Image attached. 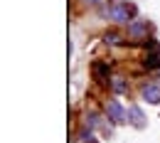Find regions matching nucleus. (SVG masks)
I'll use <instances>...</instances> for the list:
<instances>
[{"mask_svg": "<svg viewBox=\"0 0 160 143\" xmlns=\"http://www.w3.org/2000/svg\"><path fill=\"white\" fill-rule=\"evenodd\" d=\"M131 13H133V8H131L128 3H113L111 8L103 10V15L111 18L113 22H133L131 20Z\"/></svg>", "mask_w": 160, "mask_h": 143, "instance_id": "obj_1", "label": "nucleus"}, {"mask_svg": "<svg viewBox=\"0 0 160 143\" xmlns=\"http://www.w3.org/2000/svg\"><path fill=\"white\" fill-rule=\"evenodd\" d=\"M106 116H108L113 123H126V121H128V111H126L118 101H108V106H106Z\"/></svg>", "mask_w": 160, "mask_h": 143, "instance_id": "obj_2", "label": "nucleus"}, {"mask_svg": "<svg viewBox=\"0 0 160 143\" xmlns=\"http://www.w3.org/2000/svg\"><path fill=\"white\" fill-rule=\"evenodd\" d=\"M140 96L148 104H155V106H158L160 104V86L158 84H145V86L140 89Z\"/></svg>", "mask_w": 160, "mask_h": 143, "instance_id": "obj_3", "label": "nucleus"}, {"mask_svg": "<svg viewBox=\"0 0 160 143\" xmlns=\"http://www.w3.org/2000/svg\"><path fill=\"white\" fill-rule=\"evenodd\" d=\"M145 67H150V69H160V44H158V42L150 44V52L145 54Z\"/></svg>", "mask_w": 160, "mask_h": 143, "instance_id": "obj_4", "label": "nucleus"}, {"mask_svg": "<svg viewBox=\"0 0 160 143\" xmlns=\"http://www.w3.org/2000/svg\"><path fill=\"white\" fill-rule=\"evenodd\" d=\"M128 116H131L128 121L133 123L136 128H145V116H143V111H140L138 106H131V109H128Z\"/></svg>", "mask_w": 160, "mask_h": 143, "instance_id": "obj_5", "label": "nucleus"}, {"mask_svg": "<svg viewBox=\"0 0 160 143\" xmlns=\"http://www.w3.org/2000/svg\"><path fill=\"white\" fill-rule=\"evenodd\" d=\"M128 32L133 37H143V35H148V25L143 20H133V22H128Z\"/></svg>", "mask_w": 160, "mask_h": 143, "instance_id": "obj_6", "label": "nucleus"}, {"mask_svg": "<svg viewBox=\"0 0 160 143\" xmlns=\"http://www.w3.org/2000/svg\"><path fill=\"white\" fill-rule=\"evenodd\" d=\"M113 91H116V94H123V91H126V82H123L121 77L113 79Z\"/></svg>", "mask_w": 160, "mask_h": 143, "instance_id": "obj_7", "label": "nucleus"}, {"mask_svg": "<svg viewBox=\"0 0 160 143\" xmlns=\"http://www.w3.org/2000/svg\"><path fill=\"white\" fill-rule=\"evenodd\" d=\"M103 40H106V44H118L121 37L116 35V32H106V37H103Z\"/></svg>", "mask_w": 160, "mask_h": 143, "instance_id": "obj_8", "label": "nucleus"}, {"mask_svg": "<svg viewBox=\"0 0 160 143\" xmlns=\"http://www.w3.org/2000/svg\"><path fill=\"white\" fill-rule=\"evenodd\" d=\"M94 72H96V77H103V74H106L108 69H106L103 64H96V67H94Z\"/></svg>", "mask_w": 160, "mask_h": 143, "instance_id": "obj_9", "label": "nucleus"}, {"mask_svg": "<svg viewBox=\"0 0 160 143\" xmlns=\"http://www.w3.org/2000/svg\"><path fill=\"white\" fill-rule=\"evenodd\" d=\"M89 3H101V0H89Z\"/></svg>", "mask_w": 160, "mask_h": 143, "instance_id": "obj_10", "label": "nucleus"}]
</instances>
